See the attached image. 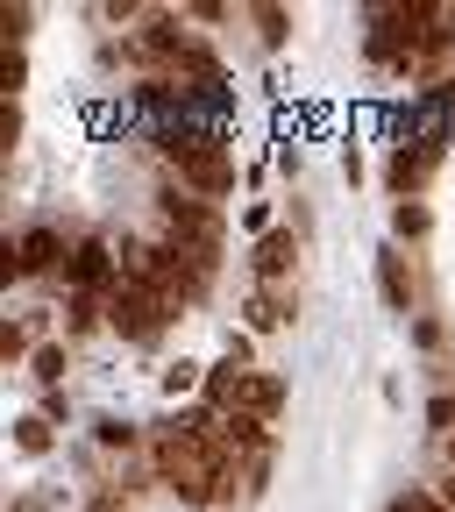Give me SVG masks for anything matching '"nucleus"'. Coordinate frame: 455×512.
I'll return each instance as SVG.
<instances>
[{"mask_svg":"<svg viewBox=\"0 0 455 512\" xmlns=\"http://www.w3.org/2000/svg\"><path fill=\"white\" fill-rule=\"evenodd\" d=\"M164 157H171L178 185H192L200 200L235 192V157H228L221 136H207V128H171V136H164Z\"/></svg>","mask_w":455,"mask_h":512,"instance_id":"f257e3e1","label":"nucleus"},{"mask_svg":"<svg viewBox=\"0 0 455 512\" xmlns=\"http://www.w3.org/2000/svg\"><path fill=\"white\" fill-rule=\"evenodd\" d=\"M178 320V306L157 292V285H114L107 292V328L121 335V342H136V349H150V342H164V328Z\"/></svg>","mask_w":455,"mask_h":512,"instance_id":"f03ea898","label":"nucleus"},{"mask_svg":"<svg viewBox=\"0 0 455 512\" xmlns=\"http://www.w3.org/2000/svg\"><path fill=\"white\" fill-rule=\"evenodd\" d=\"M157 214H164V235L185 242V249H200L207 264H221V214L207 200H192L185 185H164L157 192Z\"/></svg>","mask_w":455,"mask_h":512,"instance_id":"7ed1b4c3","label":"nucleus"},{"mask_svg":"<svg viewBox=\"0 0 455 512\" xmlns=\"http://www.w3.org/2000/svg\"><path fill=\"white\" fill-rule=\"evenodd\" d=\"M64 264H72V242H64L57 228H22L8 242V256H0V271H8V278H50Z\"/></svg>","mask_w":455,"mask_h":512,"instance_id":"20e7f679","label":"nucleus"},{"mask_svg":"<svg viewBox=\"0 0 455 512\" xmlns=\"http://www.w3.org/2000/svg\"><path fill=\"white\" fill-rule=\"evenodd\" d=\"M441 143H448V136H413V143H399L392 157H384V185H392L399 200H420V185L441 171Z\"/></svg>","mask_w":455,"mask_h":512,"instance_id":"39448f33","label":"nucleus"},{"mask_svg":"<svg viewBox=\"0 0 455 512\" xmlns=\"http://www.w3.org/2000/svg\"><path fill=\"white\" fill-rule=\"evenodd\" d=\"M292 264H299V235L292 228L256 235V249H249V278L256 285H292Z\"/></svg>","mask_w":455,"mask_h":512,"instance_id":"423d86ee","label":"nucleus"},{"mask_svg":"<svg viewBox=\"0 0 455 512\" xmlns=\"http://www.w3.org/2000/svg\"><path fill=\"white\" fill-rule=\"evenodd\" d=\"M278 406H285V377H271V370H242V377H235V406H228V413L278 420Z\"/></svg>","mask_w":455,"mask_h":512,"instance_id":"0eeeda50","label":"nucleus"},{"mask_svg":"<svg viewBox=\"0 0 455 512\" xmlns=\"http://www.w3.org/2000/svg\"><path fill=\"white\" fill-rule=\"evenodd\" d=\"M299 320V292L292 285H256L249 292V328L256 335H278V328H292Z\"/></svg>","mask_w":455,"mask_h":512,"instance_id":"6e6552de","label":"nucleus"},{"mask_svg":"<svg viewBox=\"0 0 455 512\" xmlns=\"http://www.w3.org/2000/svg\"><path fill=\"white\" fill-rule=\"evenodd\" d=\"M377 299L392 313H413V271H406V249H377Z\"/></svg>","mask_w":455,"mask_h":512,"instance_id":"1a4fd4ad","label":"nucleus"},{"mask_svg":"<svg viewBox=\"0 0 455 512\" xmlns=\"http://www.w3.org/2000/svg\"><path fill=\"white\" fill-rule=\"evenodd\" d=\"M228 448H235V456H256V463H264L271 456V420H256V413H228Z\"/></svg>","mask_w":455,"mask_h":512,"instance_id":"9d476101","label":"nucleus"},{"mask_svg":"<svg viewBox=\"0 0 455 512\" xmlns=\"http://www.w3.org/2000/svg\"><path fill=\"white\" fill-rule=\"evenodd\" d=\"M50 427H57V420H43V413H22V420H15V448H22V456H50V441H57Z\"/></svg>","mask_w":455,"mask_h":512,"instance_id":"9b49d317","label":"nucleus"},{"mask_svg":"<svg viewBox=\"0 0 455 512\" xmlns=\"http://www.w3.org/2000/svg\"><path fill=\"white\" fill-rule=\"evenodd\" d=\"M64 363H72V356H64V342H43V349L29 356V377L43 384V392H57V384H64Z\"/></svg>","mask_w":455,"mask_h":512,"instance_id":"f8f14e48","label":"nucleus"},{"mask_svg":"<svg viewBox=\"0 0 455 512\" xmlns=\"http://www.w3.org/2000/svg\"><path fill=\"white\" fill-rule=\"evenodd\" d=\"M427 228H434V214H427L420 200H399V207H392V242H420Z\"/></svg>","mask_w":455,"mask_h":512,"instance_id":"ddd939ff","label":"nucleus"},{"mask_svg":"<svg viewBox=\"0 0 455 512\" xmlns=\"http://www.w3.org/2000/svg\"><path fill=\"white\" fill-rule=\"evenodd\" d=\"M107 328V292H72V335Z\"/></svg>","mask_w":455,"mask_h":512,"instance_id":"4468645a","label":"nucleus"},{"mask_svg":"<svg viewBox=\"0 0 455 512\" xmlns=\"http://www.w3.org/2000/svg\"><path fill=\"white\" fill-rule=\"evenodd\" d=\"M93 441H100V448H121V456H128V448H136L143 434H136V420H121V413H100V420H93Z\"/></svg>","mask_w":455,"mask_h":512,"instance_id":"2eb2a0df","label":"nucleus"},{"mask_svg":"<svg viewBox=\"0 0 455 512\" xmlns=\"http://www.w3.org/2000/svg\"><path fill=\"white\" fill-rule=\"evenodd\" d=\"M249 22H256V36H264L271 50L292 36V15H285V8H249Z\"/></svg>","mask_w":455,"mask_h":512,"instance_id":"dca6fc26","label":"nucleus"},{"mask_svg":"<svg viewBox=\"0 0 455 512\" xmlns=\"http://www.w3.org/2000/svg\"><path fill=\"white\" fill-rule=\"evenodd\" d=\"M384 512H448V498L441 491H420V484H406L392 505H384Z\"/></svg>","mask_w":455,"mask_h":512,"instance_id":"f3484780","label":"nucleus"},{"mask_svg":"<svg viewBox=\"0 0 455 512\" xmlns=\"http://www.w3.org/2000/svg\"><path fill=\"white\" fill-rule=\"evenodd\" d=\"M192 384H207V377H200V363H185V356H178V363H164V392H171V399H178V392H192Z\"/></svg>","mask_w":455,"mask_h":512,"instance_id":"a211bd4d","label":"nucleus"},{"mask_svg":"<svg viewBox=\"0 0 455 512\" xmlns=\"http://www.w3.org/2000/svg\"><path fill=\"white\" fill-rule=\"evenodd\" d=\"M0 356H8V363H22V356H36V349H29V335L15 328V320H8V328H0Z\"/></svg>","mask_w":455,"mask_h":512,"instance_id":"6ab92c4d","label":"nucleus"},{"mask_svg":"<svg viewBox=\"0 0 455 512\" xmlns=\"http://www.w3.org/2000/svg\"><path fill=\"white\" fill-rule=\"evenodd\" d=\"M413 342H420V349H441V342H448V328H441L434 313H420V320H413Z\"/></svg>","mask_w":455,"mask_h":512,"instance_id":"aec40b11","label":"nucleus"},{"mask_svg":"<svg viewBox=\"0 0 455 512\" xmlns=\"http://www.w3.org/2000/svg\"><path fill=\"white\" fill-rule=\"evenodd\" d=\"M0 143H8V150L22 143V114H15V107H0Z\"/></svg>","mask_w":455,"mask_h":512,"instance_id":"412c9836","label":"nucleus"},{"mask_svg":"<svg viewBox=\"0 0 455 512\" xmlns=\"http://www.w3.org/2000/svg\"><path fill=\"white\" fill-rule=\"evenodd\" d=\"M22 79H29V57H22V50H8V93H22Z\"/></svg>","mask_w":455,"mask_h":512,"instance_id":"4be33fe9","label":"nucleus"},{"mask_svg":"<svg viewBox=\"0 0 455 512\" xmlns=\"http://www.w3.org/2000/svg\"><path fill=\"white\" fill-rule=\"evenodd\" d=\"M86 512H128V505H121L114 491H93V505H86Z\"/></svg>","mask_w":455,"mask_h":512,"instance_id":"5701e85b","label":"nucleus"},{"mask_svg":"<svg viewBox=\"0 0 455 512\" xmlns=\"http://www.w3.org/2000/svg\"><path fill=\"white\" fill-rule=\"evenodd\" d=\"M448 477H455V434H448Z\"/></svg>","mask_w":455,"mask_h":512,"instance_id":"b1692460","label":"nucleus"},{"mask_svg":"<svg viewBox=\"0 0 455 512\" xmlns=\"http://www.w3.org/2000/svg\"><path fill=\"white\" fill-rule=\"evenodd\" d=\"M441 22H448V29H455V8H441Z\"/></svg>","mask_w":455,"mask_h":512,"instance_id":"393cba45","label":"nucleus"}]
</instances>
